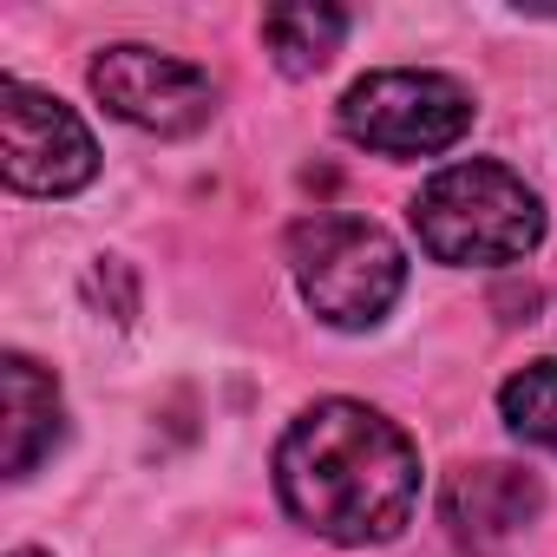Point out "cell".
<instances>
[{"label": "cell", "mask_w": 557, "mask_h": 557, "mask_svg": "<svg viewBox=\"0 0 557 557\" xmlns=\"http://www.w3.org/2000/svg\"><path fill=\"white\" fill-rule=\"evenodd\" d=\"M262 40L283 73H322L335 60V47L348 40V14L342 8H269L262 14Z\"/></svg>", "instance_id": "9"}, {"label": "cell", "mask_w": 557, "mask_h": 557, "mask_svg": "<svg viewBox=\"0 0 557 557\" xmlns=\"http://www.w3.org/2000/svg\"><path fill=\"white\" fill-rule=\"evenodd\" d=\"M413 236L433 262H453V269L518 262L544 236V203L518 171H505L492 158H472V164H446L440 177L420 184Z\"/></svg>", "instance_id": "2"}, {"label": "cell", "mask_w": 557, "mask_h": 557, "mask_svg": "<svg viewBox=\"0 0 557 557\" xmlns=\"http://www.w3.org/2000/svg\"><path fill=\"white\" fill-rule=\"evenodd\" d=\"M14 557H47V550H14Z\"/></svg>", "instance_id": "11"}, {"label": "cell", "mask_w": 557, "mask_h": 557, "mask_svg": "<svg viewBox=\"0 0 557 557\" xmlns=\"http://www.w3.org/2000/svg\"><path fill=\"white\" fill-rule=\"evenodd\" d=\"M289 262L296 283L309 296V309L329 329H374L400 289H407V256L400 243L368 223V216H309L289 230Z\"/></svg>", "instance_id": "3"}, {"label": "cell", "mask_w": 557, "mask_h": 557, "mask_svg": "<svg viewBox=\"0 0 557 557\" xmlns=\"http://www.w3.org/2000/svg\"><path fill=\"white\" fill-rule=\"evenodd\" d=\"M275 492L329 544H387L420 505V453L387 413L322 400L275 446Z\"/></svg>", "instance_id": "1"}, {"label": "cell", "mask_w": 557, "mask_h": 557, "mask_svg": "<svg viewBox=\"0 0 557 557\" xmlns=\"http://www.w3.org/2000/svg\"><path fill=\"white\" fill-rule=\"evenodd\" d=\"M498 413L518 440L557 453V361H531L524 374H511L498 387Z\"/></svg>", "instance_id": "10"}, {"label": "cell", "mask_w": 557, "mask_h": 557, "mask_svg": "<svg viewBox=\"0 0 557 557\" xmlns=\"http://www.w3.org/2000/svg\"><path fill=\"white\" fill-rule=\"evenodd\" d=\"M86 79L106 112H119L125 125L158 132V138H184V132L210 125V112H216L210 73L177 53H158V47H106Z\"/></svg>", "instance_id": "6"}, {"label": "cell", "mask_w": 557, "mask_h": 557, "mask_svg": "<svg viewBox=\"0 0 557 557\" xmlns=\"http://www.w3.org/2000/svg\"><path fill=\"white\" fill-rule=\"evenodd\" d=\"M0 171L27 197H73L99 171V145L73 106L40 86L8 79L0 86Z\"/></svg>", "instance_id": "5"}, {"label": "cell", "mask_w": 557, "mask_h": 557, "mask_svg": "<svg viewBox=\"0 0 557 557\" xmlns=\"http://www.w3.org/2000/svg\"><path fill=\"white\" fill-rule=\"evenodd\" d=\"M537 505H544L537 479L518 472V466H498V459L492 466H459L440 492V511H446L453 537L472 544V550H492L498 537L524 531L537 518Z\"/></svg>", "instance_id": "7"}, {"label": "cell", "mask_w": 557, "mask_h": 557, "mask_svg": "<svg viewBox=\"0 0 557 557\" xmlns=\"http://www.w3.org/2000/svg\"><path fill=\"white\" fill-rule=\"evenodd\" d=\"M342 132L381 158H433L472 132V92L446 73H368L342 99Z\"/></svg>", "instance_id": "4"}, {"label": "cell", "mask_w": 557, "mask_h": 557, "mask_svg": "<svg viewBox=\"0 0 557 557\" xmlns=\"http://www.w3.org/2000/svg\"><path fill=\"white\" fill-rule=\"evenodd\" d=\"M0 387H8V479H27L60 446V387L27 355L0 361Z\"/></svg>", "instance_id": "8"}]
</instances>
